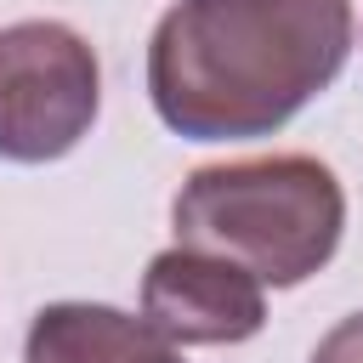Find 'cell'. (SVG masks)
<instances>
[{"label": "cell", "instance_id": "cell-1", "mask_svg": "<svg viewBox=\"0 0 363 363\" xmlns=\"http://www.w3.org/2000/svg\"><path fill=\"white\" fill-rule=\"evenodd\" d=\"M346 51L352 0H176L147 40V96L187 142L272 136L335 85Z\"/></svg>", "mask_w": 363, "mask_h": 363}, {"label": "cell", "instance_id": "cell-2", "mask_svg": "<svg viewBox=\"0 0 363 363\" xmlns=\"http://www.w3.org/2000/svg\"><path fill=\"white\" fill-rule=\"evenodd\" d=\"M176 244L244 267L255 284L289 289L329 267L346 233V193L312 153H272L238 164H204L182 182Z\"/></svg>", "mask_w": 363, "mask_h": 363}, {"label": "cell", "instance_id": "cell-3", "mask_svg": "<svg viewBox=\"0 0 363 363\" xmlns=\"http://www.w3.org/2000/svg\"><path fill=\"white\" fill-rule=\"evenodd\" d=\"M102 102L96 51L68 23L0 28V159L51 164L79 147Z\"/></svg>", "mask_w": 363, "mask_h": 363}, {"label": "cell", "instance_id": "cell-4", "mask_svg": "<svg viewBox=\"0 0 363 363\" xmlns=\"http://www.w3.org/2000/svg\"><path fill=\"white\" fill-rule=\"evenodd\" d=\"M142 323L170 346H233L267 323V295L244 267L176 244L147 261Z\"/></svg>", "mask_w": 363, "mask_h": 363}, {"label": "cell", "instance_id": "cell-5", "mask_svg": "<svg viewBox=\"0 0 363 363\" xmlns=\"http://www.w3.org/2000/svg\"><path fill=\"white\" fill-rule=\"evenodd\" d=\"M176 346L159 340L142 318L91 306V301H57L28 323L23 363H164Z\"/></svg>", "mask_w": 363, "mask_h": 363}, {"label": "cell", "instance_id": "cell-6", "mask_svg": "<svg viewBox=\"0 0 363 363\" xmlns=\"http://www.w3.org/2000/svg\"><path fill=\"white\" fill-rule=\"evenodd\" d=\"M312 363H363V312L340 318V323L312 346Z\"/></svg>", "mask_w": 363, "mask_h": 363}]
</instances>
